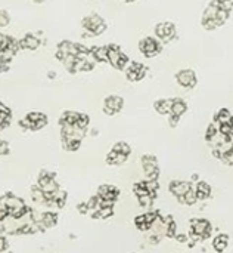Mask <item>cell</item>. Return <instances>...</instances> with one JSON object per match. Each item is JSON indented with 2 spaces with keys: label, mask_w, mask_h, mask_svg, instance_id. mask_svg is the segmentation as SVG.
<instances>
[{
  "label": "cell",
  "mask_w": 233,
  "mask_h": 253,
  "mask_svg": "<svg viewBox=\"0 0 233 253\" xmlns=\"http://www.w3.org/2000/svg\"><path fill=\"white\" fill-rule=\"evenodd\" d=\"M194 190H195V193H197L198 200H205V199H208L210 194H211V187H210V184H207V182H204V181L197 182V185L194 187Z\"/></svg>",
  "instance_id": "ffe728a7"
},
{
  "label": "cell",
  "mask_w": 233,
  "mask_h": 253,
  "mask_svg": "<svg viewBox=\"0 0 233 253\" xmlns=\"http://www.w3.org/2000/svg\"><path fill=\"white\" fill-rule=\"evenodd\" d=\"M176 82L183 89H194L198 84L197 73L191 68H183L176 73Z\"/></svg>",
  "instance_id": "ba28073f"
},
{
  "label": "cell",
  "mask_w": 233,
  "mask_h": 253,
  "mask_svg": "<svg viewBox=\"0 0 233 253\" xmlns=\"http://www.w3.org/2000/svg\"><path fill=\"white\" fill-rule=\"evenodd\" d=\"M126 71V77L129 82L132 83H137L140 80L145 79L146 73H148V68L142 64V62H137V61H130V64L127 65V68L124 70Z\"/></svg>",
  "instance_id": "9c48e42d"
},
{
  "label": "cell",
  "mask_w": 233,
  "mask_h": 253,
  "mask_svg": "<svg viewBox=\"0 0 233 253\" xmlns=\"http://www.w3.org/2000/svg\"><path fill=\"white\" fill-rule=\"evenodd\" d=\"M77 209H78V212H80V213H83V215L89 213V208H87V203H80V205L77 206Z\"/></svg>",
  "instance_id": "8d00e7d4"
},
{
  "label": "cell",
  "mask_w": 233,
  "mask_h": 253,
  "mask_svg": "<svg viewBox=\"0 0 233 253\" xmlns=\"http://www.w3.org/2000/svg\"><path fill=\"white\" fill-rule=\"evenodd\" d=\"M61 141H62L64 150H67V151H77L81 145V141L72 139V138H61Z\"/></svg>",
  "instance_id": "d4e9b609"
},
{
  "label": "cell",
  "mask_w": 233,
  "mask_h": 253,
  "mask_svg": "<svg viewBox=\"0 0 233 253\" xmlns=\"http://www.w3.org/2000/svg\"><path fill=\"white\" fill-rule=\"evenodd\" d=\"M81 27L90 36H100L106 30V22H105V19L100 15L90 13V15H87V16L83 18Z\"/></svg>",
  "instance_id": "7a4b0ae2"
},
{
  "label": "cell",
  "mask_w": 233,
  "mask_h": 253,
  "mask_svg": "<svg viewBox=\"0 0 233 253\" xmlns=\"http://www.w3.org/2000/svg\"><path fill=\"white\" fill-rule=\"evenodd\" d=\"M127 159H129V156H126V154H121V153H117V151L111 150V151L106 154L105 162H106L108 165H111V166H120V165H124V163L127 162Z\"/></svg>",
  "instance_id": "d6986e66"
},
{
  "label": "cell",
  "mask_w": 233,
  "mask_h": 253,
  "mask_svg": "<svg viewBox=\"0 0 233 253\" xmlns=\"http://www.w3.org/2000/svg\"><path fill=\"white\" fill-rule=\"evenodd\" d=\"M171 107H173V98H163V99H157L154 102L155 111L161 116H170Z\"/></svg>",
  "instance_id": "2e32d148"
},
{
  "label": "cell",
  "mask_w": 233,
  "mask_h": 253,
  "mask_svg": "<svg viewBox=\"0 0 233 253\" xmlns=\"http://www.w3.org/2000/svg\"><path fill=\"white\" fill-rule=\"evenodd\" d=\"M229 246V236L228 234H219L213 240V248L219 253H223Z\"/></svg>",
  "instance_id": "7402d4cb"
},
{
  "label": "cell",
  "mask_w": 233,
  "mask_h": 253,
  "mask_svg": "<svg viewBox=\"0 0 233 253\" xmlns=\"http://www.w3.org/2000/svg\"><path fill=\"white\" fill-rule=\"evenodd\" d=\"M47 122L49 119L46 114L38 113V111H31L19 122V126L27 130H40L47 125Z\"/></svg>",
  "instance_id": "277c9868"
},
{
  "label": "cell",
  "mask_w": 233,
  "mask_h": 253,
  "mask_svg": "<svg viewBox=\"0 0 233 253\" xmlns=\"http://www.w3.org/2000/svg\"><path fill=\"white\" fill-rule=\"evenodd\" d=\"M140 165H142V169H143V173H145V178L146 179H152V181H157L158 176H160V168H158V162H157V157L152 156V154H143L140 157Z\"/></svg>",
  "instance_id": "52a82bcc"
},
{
  "label": "cell",
  "mask_w": 233,
  "mask_h": 253,
  "mask_svg": "<svg viewBox=\"0 0 233 253\" xmlns=\"http://www.w3.org/2000/svg\"><path fill=\"white\" fill-rule=\"evenodd\" d=\"M124 107V99L120 95H109L103 99V113L106 116H115L118 114Z\"/></svg>",
  "instance_id": "30bf717a"
},
{
  "label": "cell",
  "mask_w": 233,
  "mask_h": 253,
  "mask_svg": "<svg viewBox=\"0 0 233 253\" xmlns=\"http://www.w3.org/2000/svg\"><path fill=\"white\" fill-rule=\"evenodd\" d=\"M7 216H9L7 209H6V208H3V206H0V222H1V221H4Z\"/></svg>",
  "instance_id": "74e56055"
},
{
  "label": "cell",
  "mask_w": 233,
  "mask_h": 253,
  "mask_svg": "<svg viewBox=\"0 0 233 253\" xmlns=\"http://www.w3.org/2000/svg\"><path fill=\"white\" fill-rule=\"evenodd\" d=\"M90 55L95 62H108V46H93Z\"/></svg>",
  "instance_id": "ac0fdd59"
},
{
  "label": "cell",
  "mask_w": 233,
  "mask_h": 253,
  "mask_svg": "<svg viewBox=\"0 0 233 253\" xmlns=\"http://www.w3.org/2000/svg\"><path fill=\"white\" fill-rule=\"evenodd\" d=\"M177 34V28L176 24H173L171 21H166V22H158L155 25V37L161 42V43H170Z\"/></svg>",
  "instance_id": "8992f818"
},
{
  "label": "cell",
  "mask_w": 233,
  "mask_h": 253,
  "mask_svg": "<svg viewBox=\"0 0 233 253\" xmlns=\"http://www.w3.org/2000/svg\"><path fill=\"white\" fill-rule=\"evenodd\" d=\"M19 44H21V49H25V50H35L38 46H40V39L31 33L25 34L21 40H19Z\"/></svg>",
  "instance_id": "e0dca14e"
},
{
  "label": "cell",
  "mask_w": 233,
  "mask_h": 253,
  "mask_svg": "<svg viewBox=\"0 0 233 253\" xmlns=\"http://www.w3.org/2000/svg\"><path fill=\"white\" fill-rule=\"evenodd\" d=\"M7 248H9V243H7V240H6L3 236H0V252H4Z\"/></svg>",
  "instance_id": "d590c367"
},
{
  "label": "cell",
  "mask_w": 233,
  "mask_h": 253,
  "mask_svg": "<svg viewBox=\"0 0 233 253\" xmlns=\"http://www.w3.org/2000/svg\"><path fill=\"white\" fill-rule=\"evenodd\" d=\"M10 117H12V113L7 107H4L1 102H0V129H4L9 126L10 123Z\"/></svg>",
  "instance_id": "603a6c76"
},
{
  "label": "cell",
  "mask_w": 233,
  "mask_h": 253,
  "mask_svg": "<svg viewBox=\"0 0 233 253\" xmlns=\"http://www.w3.org/2000/svg\"><path fill=\"white\" fill-rule=\"evenodd\" d=\"M231 12L226 9L219 7V4L216 3V0H213L204 10L202 18H201V24L205 30L208 31H214L217 28H220L222 25L226 24V21L229 19Z\"/></svg>",
  "instance_id": "6da1fadb"
},
{
  "label": "cell",
  "mask_w": 233,
  "mask_h": 253,
  "mask_svg": "<svg viewBox=\"0 0 233 253\" xmlns=\"http://www.w3.org/2000/svg\"><path fill=\"white\" fill-rule=\"evenodd\" d=\"M112 150H114V151H117V153L126 154V156H130V153H132V148H130V145H129L127 142H124V141H120V142L114 144Z\"/></svg>",
  "instance_id": "f546056e"
},
{
  "label": "cell",
  "mask_w": 233,
  "mask_h": 253,
  "mask_svg": "<svg viewBox=\"0 0 233 253\" xmlns=\"http://www.w3.org/2000/svg\"><path fill=\"white\" fill-rule=\"evenodd\" d=\"M108 62L118 71H124L130 64V58L121 50L118 44H108Z\"/></svg>",
  "instance_id": "3957f363"
},
{
  "label": "cell",
  "mask_w": 233,
  "mask_h": 253,
  "mask_svg": "<svg viewBox=\"0 0 233 253\" xmlns=\"http://www.w3.org/2000/svg\"><path fill=\"white\" fill-rule=\"evenodd\" d=\"M112 215H114V209L112 208H100V209H98L96 212L92 213V216L95 219H108Z\"/></svg>",
  "instance_id": "4316f807"
},
{
  "label": "cell",
  "mask_w": 233,
  "mask_h": 253,
  "mask_svg": "<svg viewBox=\"0 0 233 253\" xmlns=\"http://www.w3.org/2000/svg\"><path fill=\"white\" fill-rule=\"evenodd\" d=\"M78 117H80V113H77V111H64L59 119V125L61 126H72L77 123Z\"/></svg>",
  "instance_id": "44dd1931"
},
{
  "label": "cell",
  "mask_w": 233,
  "mask_h": 253,
  "mask_svg": "<svg viewBox=\"0 0 233 253\" xmlns=\"http://www.w3.org/2000/svg\"><path fill=\"white\" fill-rule=\"evenodd\" d=\"M124 1H134V0H124Z\"/></svg>",
  "instance_id": "60d3db41"
},
{
  "label": "cell",
  "mask_w": 233,
  "mask_h": 253,
  "mask_svg": "<svg viewBox=\"0 0 233 253\" xmlns=\"http://www.w3.org/2000/svg\"><path fill=\"white\" fill-rule=\"evenodd\" d=\"M10 153V148H9V144L3 139H0V157L3 156H7Z\"/></svg>",
  "instance_id": "e575fe53"
},
{
  "label": "cell",
  "mask_w": 233,
  "mask_h": 253,
  "mask_svg": "<svg viewBox=\"0 0 233 253\" xmlns=\"http://www.w3.org/2000/svg\"><path fill=\"white\" fill-rule=\"evenodd\" d=\"M134 224H136V228H137V230H140V231H148V230H151L149 224L146 222L145 213H143V215H139V216H136V219H134Z\"/></svg>",
  "instance_id": "4dcf8cb0"
},
{
  "label": "cell",
  "mask_w": 233,
  "mask_h": 253,
  "mask_svg": "<svg viewBox=\"0 0 233 253\" xmlns=\"http://www.w3.org/2000/svg\"><path fill=\"white\" fill-rule=\"evenodd\" d=\"M170 193L176 197H182L192 190V184L189 181H173L168 187Z\"/></svg>",
  "instance_id": "5bb4252c"
},
{
  "label": "cell",
  "mask_w": 233,
  "mask_h": 253,
  "mask_svg": "<svg viewBox=\"0 0 233 253\" xmlns=\"http://www.w3.org/2000/svg\"><path fill=\"white\" fill-rule=\"evenodd\" d=\"M189 225H191V231H194V233L202 236L204 240H207V239L211 236V228H213V227H211V222H210L208 219H198V218H194V219H191Z\"/></svg>",
  "instance_id": "7c38bea8"
},
{
  "label": "cell",
  "mask_w": 233,
  "mask_h": 253,
  "mask_svg": "<svg viewBox=\"0 0 233 253\" xmlns=\"http://www.w3.org/2000/svg\"><path fill=\"white\" fill-rule=\"evenodd\" d=\"M139 50L146 58H155L163 52V43L157 37L148 36L139 42Z\"/></svg>",
  "instance_id": "5b68a950"
},
{
  "label": "cell",
  "mask_w": 233,
  "mask_h": 253,
  "mask_svg": "<svg viewBox=\"0 0 233 253\" xmlns=\"http://www.w3.org/2000/svg\"><path fill=\"white\" fill-rule=\"evenodd\" d=\"M176 242H179V243H186L188 242V236H185V234H176Z\"/></svg>",
  "instance_id": "f35d334b"
},
{
  "label": "cell",
  "mask_w": 233,
  "mask_h": 253,
  "mask_svg": "<svg viewBox=\"0 0 233 253\" xmlns=\"http://www.w3.org/2000/svg\"><path fill=\"white\" fill-rule=\"evenodd\" d=\"M52 179H55V173H52L49 170H41L38 178H37V187H43L47 182H50Z\"/></svg>",
  "instance_id": "83f0119b"
},
{
  "label": "cell",
  "mask_w": 233,
  "mask_h": 253,
  "mask_svg": "<svg viewBox=\"0 0 233 253\" xmlns=\"http://www.w3.org/2000/svg\"><path fill=\"white\" fill-rule=\"evenodd\" d=\"M139 199V205L142 206V208H146V209H149V208H152V205H154V196L152 194H146V196H142V197H137Z\"/></svg>",
  "instance_id": "1f68e13d"
},
{
  "label": "cell",
  "mask_w": 233,
  "mask_h": 253,
  "mask_svg": "<svg viewBox=\"0 0 233 253\" xmlns=\"http://www.w3.org/2000/svg\"><path fill=\"white\" fill-rule=\"evenodd\" d=\"M233 119L232 113L228 110V108H222V110H219L217 111V114H216V117H214V120L219 123V125H225V123H229L231 120Z\"/></svg>",
  "instance_id": "cb8c5ba5"
},
{
  "label": "cell",
  "mask_w": 233,
  "mask_h": 253,
  "mask_svg": "<svg viewBox=\"0 0 233 253\" xmlns=\"http://www.w3.org/2000/svg\"><path fill=\"white\" fill-rule=\"evenodd\" d=\"M177 200H179L182 205H186V206H194V205L198 202V197H197V193H195L194 187H192V190H191L188 194H185V196H182V197H177Z\"/></svg>",
  "instance_id": "484cf974"
},
{
  "label": "cell",
  "mask_w": 233,
  "mask_h": 253,
  "mask_svg": "<svg viewBox=\"0 0 233 253\" xmlns=\"http://www.w3.org/2000/svg\"><path fill=\"white\" fill-rule=\"evenodd\" d=\"M65 203H67V193L65 191H58L55 196H53V199H52V202H50V205H55L56 208H64L65 206Z\"/></svg>",
  "instance_id": "f1b7e54d"
},
{
  "label": "cell",
  "mask_w": 233,
  "mask_h": 253,
  "mask_svg": "<svg viewBox=\"0 0 233 253\" xmlns=\"http://www.w3.org/2000/svg\"><path fill=\"white\" fill-rule=\"evenodd\" d=\"M102 200H109V202H117L118 196H120V190L111 184H102L98 188V194Z\"/></svg>",
  "instance_id": "4fadbf2b"
},
{
  "label": "cell",
  "mask_w": 233,
  "mask_h": 253,
  "mask_svg": "<svg viewBox=\"0 0 233 253\" xmlns=\"http://www.w3.org/2000/svg\"><path fill=\"white\" fill-rule=\"evenodd\" d=\"M56 224H58V215L53 212H44L41 215L40 222H37V227H38V231H43L46 228H53Z\"/></svg>",
  "instance_id": "9a60e30c"
},
{
  "label": "cell",
  "mask_w": 233,
  "mask_h": 253,
  "mask_svg": "<svg viewBox=\"0 0 233 253\" xmlns=\"http://www.w3.org/2000/svg\"><path fill=\"white\" fill-rule=\"evenodd\" d=\"M9 22H10V16H9L7 10H3V9H1V10H0V28L7 27Z\"/></svg>",
  "instance_id": "836d02e7"
},
{
  "label": "cell",
  "mask_w": 233,
  "mask_h": 253,
  "mask_svg": "<svg viewBox=\"0 0 233 253\" xmlns=\"http://www.w3.org/2000/svg\"><path fill=\"white\" fill-rule=\"evenodd\" d=\"M34 3H37V4H41V3H44L46 0H33Z\"/></svg>",
  "instance_id": "ab89813d"
},
{
  "label": "cell",
  "mask_w": 233,
  "mask_h": 253,
  "mask_svg": "<svg viewBox=\"0 0 233 253\" xmlns=\"http://www.w3.org/2000/svg\"><path fill=\"white\" fill-rule=\"evenodd\" d=\"M188 111V104L185 99L182 98H173V107H171V113L168 116V123L171 127H176L180 117Z\"/></svg>",
  "instance_id": "8fae6325"
},
{
  "label": "cell",
  "mask_w": 233,
  "mask_h": 253,
  "mask_svg": "<svg viewBox=\"0 0 233 253\" xmlns=\"http://www.w3.org/2000/svg\"><path fill=\"white\" fill-rule=\"evenodd\" d=\"M133 193H134L137 197H142V196L149 194V191H148V190H146V187H145V181H143V182H137V184H134V185H133Z\"/></svg>",
  "instance_id": "d6a6232c"
}]
</instances>
